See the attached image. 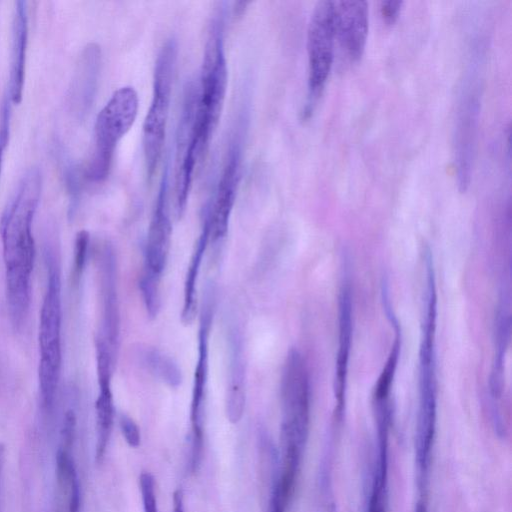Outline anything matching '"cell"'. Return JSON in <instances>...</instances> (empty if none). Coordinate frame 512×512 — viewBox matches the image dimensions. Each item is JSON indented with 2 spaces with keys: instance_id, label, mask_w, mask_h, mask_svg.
I'll return each instance as SVG.
<instances>
[{
  "instance_id": "cell-26",
  "label": "cell",
  "mask_w": 512,
  "mask_h": 512,
  "mask_svg": "<svg viewBox=\"0 0 512 512\" xmlns=\"http://www.w3.org/2000/svg\"><path fill=\"white\" fill-rule=\"evenodd\" d=\"M90 245V235L86 230H81L76 234L74 241V263L73 274L76 280H79L85 270Z\"/></svg>"
},
{
  "instance_id": "cell-3",
  "label": "cell",
  "mask_w": 512,
  "mask_h": 512,
  "mask_svg": "<svg viewBox=\"0 0 512 512\" xmlns=\"http://www.w3.org/2000/svg\"><path fill=\"white\" fill-rule=\"evenodd\" d=\"M45 263L47 282L39 319L38 382L42 407L50 410L55 401L62 365L61 266L55 247L47 246Z\"/></svg>"
},
{
  "instance_id": "cell-21",
  "label": "cell",
  "mask_w": 512,
  "mask_h": 512,
  "mask_svg": "<svg viewBox=\"0 0 512 512\" xmlns=\"http://www.w3.org/2000/svg\"><path fill=\"white\" fill-rule=\"evenodd\" d=\"M503 302L496 316V353L490 376V389L494 397L500 395L503 384V364L510 338V314Z\"/></svg>"
},
{
  "instance_id": "cell-7",
  "label": "cell",
  "mask_w": 512,
  "mask_h": 512,
  "mask_svg": "<svg viewBox=\"0 0 512 512\" xmlns=\"http://www.w3.org/2000/svg\"><path fill=\"white\" fill-rule=\"evenodd\" d=\"M281 398L284 412L285 440L298 444L304 437L309 414L310 380L303 355L291 348L281 376Z\"/></svg>"
},
{
  "instance_id": "cell-4",
  "label": "cell",
  "mask_w": 512,
  "mask_h": 512,
  "mask_svg": "<svg viewBox=\"0 0 512 512\" xmlns=\"http://www.w3.org/2000/svg\"><path fill=\"white\" fill-rule=\"evenodd\" d=\"M177 53V41L171 37L161 46L154 64L152 98L142 129L144 166L149 182L163 152Z\"/></svg>"
},
{
  "instance_id": "cell-8",
  "label": "cell",
  "mask_w": 512,
  "mask_h": 512,
  "mask_svg": "<svg viewBox=\"0 0 512 512\" xmlns=\"http://www.w3.org/2000/svg\"><path fill=\"white\" fill-rule=\"evenodd\" d=\"M242 157L243 133L238 129L229 142L215 195L206 209L213 243L227 234L241 178Z\"/></svg>"
},
{
  "instance_id": "cell-2",
  "label": "cell",
  "mask_w": 512,
  "mask_h": 512,
  "mask_svg": "<svg viewBox=\"0 0 512 512\" xmlns=\"http://www.w3.org/2000/svg\"><path fill=\"white\" fill-rule=\"evenodd\" d=\"M225 3L214 11L203 53L199 89L196 92L192 137L200 159L206 153L223 108L228 70L224 45Z\"/></svg>"
},
{
  "instance_id": "cell-27",
  "label": "cell",
  "mask_w": 512,
  "mask_h": 512,
  "mask_svg": "<svg viewBox=\"0 0 512 512\" xmlns=\"http://www.w3.org/2000/svg\"><path fill=\"white\" fill-rule=\"evenodd\" d=\"M11 100L6 91L0 107V175L11 130Z\"/></svg>"
},
{
  "instance_id": "cell-1",
  "label": "cell",
  "mask_w": 512,
  "mask_h": 512,
  "mask_svg": "<svg viewBox=\"0 0 512 512\" xmlns=\"http://www.w3.org/2000/svg\"><path fill=\"white\" fill-rule=\"evenodd\" d=\"M41 192V171L31 167L19 181L0 219L7 307L15 329L22 327L30 307L36 252L33 221Z\"/></svg>"
},
{
  "instance_id": "cell-16",
  "label": "cell",
  "mask_w": 512,
  "mask_h": 512,
  "mask_svg": "<svg viewBox=\"0 0 512 512\" xmlns=\"http://www.w3.org/2000/svg\"><path fill=\"white\" fill-rule=\"evenodd\" d=\"M352 334V289L350 281L345 278L338 297V349L334 376V392L340 406L345 398Z\"/></svg>"
},
{
  "instance_id": "cell-6",
  "label": "cell",
  "mask_w": 512,
  "mask_h": 512,
  "mask_svg": "<svg viewBox=\"0 0 512 512\" xmlns=\"http://www.w3.org/2000/svg\"><path fill=\"white\" fill-rule=\"evenodd\" d=\"M335 43L334 1H319L311 13L307 29V109H311L324 89L333 65Z\"/></svg>"
},
{
  "instance_id": "cell-31",
  "label": "cell",
  "mask_w": 512,
  "mask_h": 512,
  "mask_svg": "<svg viewBox=\"0 0 512 512\" xmlns=\"http://www.w3.org/2000/svg\"><path fill=\"white\" fill-rule=\"evenodd\" d=\"M402 6V1H382L380 3V14L383 18V21L387 24H393L399 17Z\"/></svg>"
},
{
  "instance_id": "cell-23",
  "label": "cell",
  "mask_w": 512,
  "mask_h": 512,
  "mask_svg": "<svg viewBox=\"0 0 512 512\" xmlns=\"http://www.w3.org/2000/svg\"><path fill=\"white\" fill-rule=\"evenodd\" d=\"M57 475L60 482L68 487L69 512H78L80 508V485L70 451L59 449L56 457Z\"/></svg>"
},
{
  "instance_id": "cell-25",
  "label": "cell",
  "mask_w": 512,
  "mask_h": 512,
  "mask_svg": "<svg viewBox=\"0 0 512 512\" xmlns=\"http://www.w3.org/2000/svg\"><path fill=\"white\" fill-rule=\"evenodd\" d=\"M62 176L69 197V210L73 213L81 194V178L78 167L70 159L62 161Z\"/></svg>"
},
{
  "instance_id": "cell-11",
  "label": "cell",
  "mask_w": 512,
  "mask_h": 512,
  "mask_svg": "<svg viewBox=\"0 0 512 512\" xmlns=\"http://www.w3.org/2000/svg\"><path fill=\"white\" fill-rule=\"evenodd\" d=\"M212 296L206 293L200 315L198 332V358L194 371L190 420L192 424V447L203 448V413L208 381L209 334L212 324Z\"/></svg>"
},
{
  "instance_id": "cell-24",
  "label": "cell",
  "mask_w": 512,
  "mask_h": 512,
  "mask_svg": "<svg viewBox=\"0 0 512 512\" xmlns=\"http://www.w3.org/2000/svg\"><path fill=\"white\" fill-rule=\"evenodd\" d=\"M160 278L144 271L140 281L139 288L142 294L143 302L147 314L151 318H155L160 310Z\"/></svg>"
},
{
  "instance_id": "cell-28",
  "label": "cell",
  "mask_w": 512,
  "mask_h": 512,
  "mask_svg": "<svg viewBox=\"0 0 512 512\" xmlns=\"http://www.w3.org/2000/svg\"><path fill=\"white\" fill-rule=\"evenodd\" d=\"M139 486L144 512H157L154 477L149 472L141 473Z\"/></svg>"
},
{
  "instance_id": "cell-17",
  "label": "cell",
  "mask_w": 512,
  "mask_h": 512,
  "mask_svg": "<svg viewBox=\"0 0 512 512\" xmlns=\"http://www.w3.org/2000/svg\"><path fill=\"white\" fill-rule=\"evenodd\" d=\"M28 31V4L26 1H16L12 21L10 75L7 88L13 104H19L23 97Z\"/></svg>"
},
{
  "instance_id": "cell-30",
  "label": "cell",
  "mask_w": 512,
  "mask_h": 512,
  "mask_svg": "<svg viewBox=\"0 0 512 512\" xmlns=\"http://www.w3.org/2000/svg\"><path fill=\"white\" fill-rule=\"evenodd\" d=\"M75 428H76V414L73 409H68L63 417L62 422V430H61V436H62V443H63V449L70 450L71 445L73 443L74 435H75Z\"/></svg>"
},
{
  "instance_id": "cell-5",
  "label": "cell",
  "mask_w": 512,
  "mask_h": 512,
  "mask_svg": "<svg viewBox=\"0 0 512 512\" xmlns=\"http://www.w3.org/2000/svg\"><path fill=\"white\" fill-rule=\"evenodd\" d=\"M139 99L132 86L117 89L103 106L94 125V150L86 169L92 182H102L109 175L115 149L133 126Z\"/></svg>"
},
{
  "instance_id": "cell-19",
  "label": "cell",
  "mask_w": 512,
  "mask_h": 512,
  "mask_svg": "<svg viewBox=\"0 0 512 512\" xmlns=\"http://www.w3.org/2000/svg\"><path fill=\"white\" fill-rule=\"evenodd\" d=\"M210 240V225L207 213L205 214L202 231L196 242L191 260L187 269L185 283H184V296L183 307L181 312V321L185 325L191 324L197 313V300H196V284L200 272V266L206 248Z\"/></svg>"
},
{
  "instance_id": "cell-22",
  "label": "cell",
  "mask_w": 512,
  "mask_h": 512,
  "mask_svg": "<svg viewBox=\"0 0 512 512\" xmlns=\"http://www.w3.org/2000/svg\"><path fill=\"white\" fill-rule=\"evenodd\" d=\"M140 358L146 369L163 383L172 388L181 384V370L169 356L155 348H145L140 352Z\"/></svg>"
},
{
  "instance_id": "cell-9",
  "label": "cell",
  "mask_w": 512,
  "mask_h": 512,
  "mask_svg": "<svg viewBox=\"0 0 512 512\" xmlns=\"http://www.w3.org/2000/svg\"><path fill=\"white\" fill-rule=\"evenodd\" d=\"M480 94L478 86L467 83L458 105L454 132V163L457 184L465 191L471 178L478 131Z\"/></svg>"
},
{
  "instance_id": "cell-14",
  "label": "cell",
  "mask_w": 512,
  "mask_h": 512,
  "mask_svg": "<svg viewBox=\"0 0 512 512\" xmlns=\"http://www.w3.org/2000/svg\"><path fill=\"white\" fill-rule=\"evenodd\" d=\"M101 320L97 337L103 339L116 357L120 339V313L116 283V258L106 243L99 260Z\"/></svg>"
},
{
  "instance_id": "cell-20",
  "label": "cell",
  "mask_w": 512,
  "mask_h": 512,
  "mask_svg": "<svg viewBox=\"0 0 512 512\" xmlns=\"http://www.w3.org/2000/svg\"><path fill=\"white\" fill-rule=\"evenodd\" d=\"M99 393L95 402L97 443L96 458L100 461L106 451L113 425L114 406L110 373L97 374Z\"/></svg>"
},
{
  "instance_id": "cell-12",
  "label": "cell",
  "mask_w": 512,
  "mask_h": 512,
  "mask_svg": "<svg viewBox=\"0 0 512 512\" xmlns=\"http://www.w3.org/2000/svg\"><path fill=\"white\" fill-rule=\"evenodd\" d=\"M335 40L352 63L361 59L368 37L369 10L366 1H334Z\"/></svg>"
},
{
  "instance_id": "cell-13",
  "label": "cell",
  "mask_w": 512,
  "mask_h": 512,
  "mask_svg": "<svg viewBox=\"0 0 512 512\" xmlns=\"http://www.w3.org/2000/svg\"><path fill=\"white\" fill-rule=\"evenodd\" d=\"M168 170V165H165L145 244L144 271L158 278L167 263L172 233L167 203Z\"/></svg>"
},
{
  "instance_id": "cell-29",
  "label": "cell",
  "mask_w": 512,
  "mask_h": 512,
  "mask_svg": "<svg viewBox=\"0 0 512 512\" xmlns=\"http://www.w3.org/2000/svg\"><path fill=\"white\" fill-rule=\"evenodd\" d=\"M119 425L127 444L132 448H137L140 444L141 437L135 421L128 415L122 414L119 418Z\"/></svg>"
},
{
  "instance_id": "cell-18",
  "label": "cell",
  "mask_w": 512,
  "mask_h": 512,
  "mask_svg": "<svg viewBox=\"0 0 512 512\" xmlns=\"http://www.w3.org/2000/svg\"><path fill=\"white\" fill-rule=\"evenodd\" d=\"M230 365L226 397L227 418L233 424L242 418L245 407V359L242 337L232 330L229 337Z\"/></svg>"
},
{
  "instance_id": "cell-10",
  "label": "cell",
  "mask_w": 512,
  "mask_h": 512,
  "mask_svg": "<svg viewBox=\"0 0 512 512\" xmlns=\"http://www.w3.org/2000/svg\"><path fill=\"white\" fill-rule=\"evenodd\" d=\"M196 92L197 89H195L192 83L187 84L185 87L182 114L178 127L175 205L178 217H180L186 209L194 172L199 162V157L191 140Z\"/></svg>"
},
{
  "instance_id": "cell-15",
  "label": "cell",
  "mask_w": 512,
  "mask_h": 512,
  "mask_svg": "<svg viewBox=\"0 0 512 512\" xmlns=\"http://www.w3.org/2000/svg\"><path fill=\"white\" fill-rule=\"evenodd\" d=\"M101 49L89 43L82 50L69 88L71 110L78 119L89 113L97 93L101 71Z\"/></svg>"
},
{
  "instance_id": "cell-32",
  "label": "cell",
  "mask_w": 512,
  "mask_h": 512,
  "mask_svg": "<svg viewBox=\"0 0 512 512\" xmlns=\"http://www.w3.org/2000/svg\"><path fill=\"white\" fill-rule=\"evenodd\" d=\"M172 512H185L183 504V494L181 490H176L174 493Z\"/></svg>"
}]
</instances>
